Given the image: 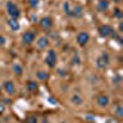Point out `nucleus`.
<instances>
[{"instance_id":"nucleus-1","label":"nucleus","mask_w":123,"mask_h":123,"mask_svg":"<svg viewBox=\"0 0 123 123\" xmlns=\"http://www.w3.org/2000/svg\"><path fill=\"white\" fill-rule=\"evenodd\" d=\"M6 11H7L9 16L11 18H14V20H17L20 17V15H21L18 6L15 3H12V1H7L6 3Z\"/></svg>"},{"instance_id":"nucleus-2","label":"nucleus","mask_w":123,"mask_h":123,"mask_svg":"<svg viewBox=\"0 0 123 123\" xmlns=\"http://www.w3.org/2000/svg\"><path fill=\"white\" fill-rule=\"evenodd\" d=\"M110 64V55L107 52H102L96 59V67L98 69H106Z\"/></svg>"},{"instance_id":"nucleus-3","label":"nucleus","mask_w":123,"mask_h":123,"mask_svg":"<svg viewBox=\"0 0 123 123\" xmlns=\"http://www.w3.org/2000/svg\"><path fill=\"white\" fill-rule=\"evenodd\" d=\"M57 53L55 50L53 49H49L47 52V55H46V64L49 67V68H54L57 65Z\"/></svg>"},{"instance_id":"nucleus-4","label":"nucleus","mask_w":123,"mask_h":123,"mask_svg":"<svg viewBox=\"0 0 123 123\" xmlns=\"http://www.w3.org/2000/svg\"><path fill=\"white\" fill-rule=\"evenodd\" d=\"M98 33H100L101 37H104V38L110 37V36L112 37L115 35V30L112 28L110 25H102V26L98 27Z\"/></svg>"},{"instance_id":"nucleus-5","label":"nucleus","mask_w":123,"mask_h":123,"mask_svg":"<svg viewBox=\"0 0 123 123\" xmlns=\"http://www.w3.org/2000/svg\"><path fill=\"white\" fill-rule=\"evenodd\" d=\"M90 41V35L87 32H85V31H83V32H79L78 36H76V42L80 47H84L87 44V42Z\"/></svg>"},{"instance_id":"nucleus-6","label":"nucleus","mask_w":123,"mask_h":123,"mask_svg":"<svg viewBox=\"0 0 123 123\" xmlns=\"http://www.w3.org/2000/svg\"><path fill=\"white\" fill-rule=\"evenodd\" d=\"M35 39H36V33L32 32V31H27V32L22 35V43L26 46L32 44L35 42Z\"/></svg>"},{"instance_id":"nucleus-7","label":"nucleus","mask_w":123,"mask_h":123,"mask_svg":"<svg viewBox=\"0 0 123 123\" xmlns=\"http://www.w3.org/2000/svg\"><path fill=\"white\" fill-rule=\"evenodd\" d=\"M3 89L4 91L6 92V94L9 95H14L15 92H16V87H15V84L12 83L11 80H6L3 83Z\"/></svg>"},{"instance_id":"nucleus-8","label":"nucleus","mask_w":123,"mask_h":123,"mask_svg":"<svg viewBox=\"0 0 123 123\" xmlns=\"http://www.w3.org/2000/svg\"><path fill=\"white\" fill-rule=\"evenodd\" d=\"M96 102H97V105L100 106V107H107L108 106V104H110V97L106 95V94H100V95H97V97H96Z\"/></svg>"},{"instance_id":"nucleus-9","label":"nucleus","mask_w":123,"mask_h":123,"mask_svg":"<svg viewBox=\"0 0 123 123\" xmlns=\"http://www.w3.org/2000/svg\"><path fill=\"white\" fill-rule=\"evenodd\" d=\"M39 24H41V26H42V28L49 30V28H52V26H53V18L49 17V16H46L43 18H41Z\"/></svg>"},{"instance_id":"nucleus-10","label":"nucleus","mask_w":123,"mask_h":123,"mask_svg":"<svg viewBox=\"0 0 123 123\" xmlns=\"http://www.w3.org/2000/svg\"><path fill=\"white\" fill-rule=\"evenodd\" d=\"M48 44H49V39H48L47 37H44V36L41 37V38L38 39V42H37V47H38L39 49H44V48H47Z\"/></svg>"},{"instance_id":"nucleus-11","label":"nucleus","mask_w":123,"mask_h":123,"mask_svg":"<svg viewBox=\"0 0 123 123\" xmlns=\"http://www.w3.org/2000/svg\"><path fill=\"white\" fill-rule=\"evenodd\" d=\"M27 90L30 92H37L38 91V84H37V81L35 80H28L27 81Z\"/></svg>"},{"instance_id":"nucleus-12","label":"nucleus","mask_w":123,"mask_h":123,"mask_svg":"<svg viewBox=\"0 0 123 123\" xmlns=\"http://www.w3.org/2000/svg\"><path fill=\"white\" fill-rule=\"evenodd\" d=\"M110 6V3L108 0H100V1L97 3V9L100 10V11H105V10H107Z\"/></svg>"},{"instance_id":"nucleus-13","label":"nucleus","mask_w":123,"mask_h":123,"mask_svg":"<svg viewBox=\"0 0 123 123\" xmlns=\"http://www.w3.org/2000/svg\"><path fill=\"white\" fill-rule=\"evenodd\" d=\"M37 79L38 80H41V81H46V80H48L49 79V74L47 73V71H43V70H39V71H37Z\"/></svg>"},{"instance_id":"nucleus-14","label":"nucleus","mask_w":123,"mask_h":123,"mask_svg":"<svg viewBox=\"0 0 123 123\" xmlns=\"http://www.w3.org/2000/svg\"><path fill=\"white\" fill-rule=\"evenodd\" d=\"M7 25L12 31H17L20 28V24L17 22V20H14V18H10L7 21Z\"/></svg>"},{"instance_id":"nucleus-15","label":"nucleus","mask_w":123,"mask_h":123,"mask_svg":"<svg viewBox=\"0 0 123 123\" xmlns=\"http://www.w3.org/2000/svg\"><path fill=\"white\" fill-rule=\"evenodd\" d=\"M71 102H73L74 105H76V106H80V105H83L84 100H83V97H81L80 95L75 94V95L71 96Z\"/></svg>"},{"instance_id":"nucleus-16","label":"nucleus","mask_w":123,"mask_h":123,"mask_svg":"<svg viewBox=\"0 0 123 123\" xmlns=\"http://www.w3.org/2000/svg\"><path fill=\"white\" fill-rule=\"evenodd\" d=\"M12 70H14V73L16 74V75H22V71H24V69H22V67L20 65V64H17V63H15L14 65H12Z\"/></svg>"},{"instance_id":"nucleus-17","label":"nucleus","mask_w":123,"mask_h":123,"mask_svg":"<svg viewBox=\"0 0 123 123\" xmlns=\"http://www.w3.org/2000/svg\"><path fill=\"white\" fill-rule=\"evenodd\" d=\"M81 15H83V9H81V6H75V9L73 10L71 16H74V17H81Z\"/></svg>"},{"instance_id":"nucleus-18","label":"nucleus","mask_w":123,"mask_h":123,"mask_svg":"<svg viewBox=\"0 0 123 123\" xmlns=\"http://www.w3.org/2000/svg\"><path fill=\"white\" fill-rule=\"evenodd\" d=\"M25 122L26 123H37V117L36 116H28Z\"/></svg>"},{"instance_id":"nucleus-19","label":"nucleus","mask_w":123,"mask_h":123,"mask_svg":"<svg viewBox=\"0 0 123 123\" xmlns=\"http://www.w3.org/2000/svg\"><path fill=\"white\" fill-rule=\"evenodd\" d=\"M115 113L118 116V117H122L123 116V108H122V106H118L117 108H116V112Z\"/></svg>"},{"instance_id":"nucleus-20","label":"nucleus","mask_w":123,"mask_h":123,"mask_svg":"<svg viewBox=\"0 0 123 123\" xmlns=\"http://www.w3.org/2000/svg\"><path fill=\"white\" fill-rule=\"evenodd\" d=\"M115 17H117V18H122V11H121V10L119 9H116L115 10Z\"/></svg>"},{"instance_id":"nucleus-21","label":"nucleus","mask_w":123,"mask_h":123,"mask_svg":"<svg viewBox=\"0 0 123 123\" xmlns=\"http://www.w3.org/2000/svg\"><path fill=\"white\" fill-rule=\"evenodd\" d=\"M5 43H6V38L4 37V36H1V35H0V46H5Z\"/></svg>"},{"instance_id":"nucleus-22","label":"nucleus","mask_w":123,"mask_h":123,"mask_svg":"<svg viewBox=\"0 0 123 123\" xmlns=\"http://www.w3.org/2000/svg\"><path fill=\"white\" fill-rule=\"evenodd\" d=\"M28 3H30V5L32 7H35V6L38 5V0H28Z\"/></svg>"},{"instance_id":"nucleus-23","label":"nucleus","mask_w":123,"mask_h":123,"mask_svg":"<svg viewBox=\"0 0 123 123\" xmlns=\"http://www.w3.org/2000/svg\"><path fill=\"white\" fill-rule=\"evenodd\" d=\"M4 111H5V107H4L1 104H0V115H3V113H4Z\"/></svg>"},{"instance_id":"nucleus-24","label":"nucleus","mask_w":123,"mask_h":123,"mask_svg":"<svg viewBox=\"0 0 123 123\" xmlns=\"http://www.w3.org/2000/svg\"><path fill=\"white\" fill-rule=\"evenodd\" d=\"M115 3H121V0H113Z\"/></svg>"},{"instance_id":"nucleus-25","label":"nucleus","mask_w":123,"mask_h":123,"mask_svg":"<svg viewBox=\"0 0 123 123\" xmlns=\"http://www.w3.org/2000/svg\"><path fill=\"white\" fill-rule=\"evenodd\" d=\"M0 95H1V89H0Z\"/></svg>"}]
</instances>
